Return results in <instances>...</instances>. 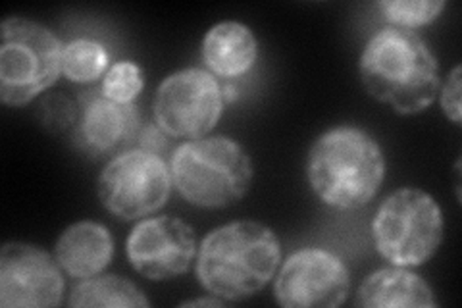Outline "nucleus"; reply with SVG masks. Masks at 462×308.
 <instances>
[{
	"mask_svg": "<svg viewBox=\"0 0 462 308\" xmlns=\"http://www.w3.org/2000/svg\"><path fill=\"white\" fill-rule=\"evenodd\" d=\"M202 62L214 78L234 81L247 76L258 61V41L249 25L226 20L212 25L200 42Z\"/></svg>",
	"mask_w": 462,
	"mask_h": 308,
	"instance_id": "obj_14",
	"label": "nucleus"
},
{
	"mask_svg": "<svg viewBox=\"0 0 462 308\" xmlns=\"http://www.w3.org/2000/svg\"><path fill=\"white\" fill-rule=\"evenodd\" d=\"M171 189L166 160L139 146L112 156L97 180L100 204L124 222L143 219L164 209Z\"/></svg>",
	"mask_w": 462,
	"mask_h": 308,
	"instance_id": "obj_7",
	"label": "nucleus"
},
{
	"mask_svg": "<svg viewBox=\"0 0 462 308\" xmlns=\"http://www.w3.org/2000/svg\"><path fill=\"white\" fill-rule=\"evenodd\" d=\"M282 266V243L270 226L236 219L208 231L197 251V280L226 303L263 291Z\"/></svg>",
	"mask_w": 462,
	"mask_h": 308,
	"instance_id": "obj_2",
	"label": "nucleus"
},
{
	"mask_svg": "<svg viewBox=\"0 0 462 308\" xmlns=\"http://www.w3.org/2000/svg\"><path fill=\"white\" fill-rule=\"evenodd\" d=\"M349 293V268L322 247L299 248L273 277V299L283 308H336L346 303Z\"/></svg>",
	"mask_w": 462,
	"mask_h": 308,
	"instance_id": "obj_9",
	"label": "nucleus"
},
{
	"mask_svg": "<svg viewBox=\"0 0 462 308\" xmlns=\"http://www.w3.org/2000/svg\"><path fill=\"white\" fill-rule=\"evenodd\" d=\"M462 68L457 64L447 81L439 87V105L441 112L449 122L460 126L462 122Z\"/></svg>",
	"mask_w": 462,
	"mask_h": 308,
	"instance_id": "obj_21",
	"label": "nucleus"
},
{
	"mask_svg": "<svg viewBox=\"0 0 462 308\" xmlns=\"http://www.w3.org/2000/svg\"><path fill=\"white\" fill-rule=\"evenodd\" d=\"M78 110L79 107L69 97L51 93L41 97L39 120L52 134H58V131H66L76 126Z\"/></svg>",
	"mask_w": 462,
	"mask_h": 308,
	"instance_id": "obj_20",
	"label": "nucleus"
},
{
	"mask_svg": "<svg viewBox=\"0 0 462 308\" xmlns=\"http://www.w3.org/2000/svg\"><path fill=\"white\" fill-rule=\"evenodd\" d=\"M54 258L74 280L103 274L114 258V238L106 226L81 219L68 226L54 245Z\"/></svg>",
	"mask_w": 462,
	"mask_h": 308,
	"instance_id": "obj_13",
	"label": "nucleus"
},
{
	"mask_svg": "<svg viewBox=\"0 0 462 308\" xmlns=\"http://www.w3.org/2000/svg\"><path fill=\"white\" fill-rule=\"evenodd\" d=\"M226 107L222 83L205 68H183L166 76L154 93V122L171 139L207 137Z\"/></svg>",
	"mask_w": 462,
	"mask_h": 308,
	"instance_id": "obj_8",
	"label": "nucleus"
},
{
	"mask_svg": "<svg viewBox=\"0 0 462 308\" xmlns=\"http://www.w3.org/2000/svg\"><path fill=\"white\" fill-rule=\"evenodd\" d=\"M445 6V0H382L378 3V10L389 25L411 29V32L436 22Z\"/></svg>",
	"mask_w": 462,
	"mask_h": 308,
	"instance_id": "obj_18",
	"label": "nucleus"
},
{
	"mask_svg": "<svg viewBox=\"0 0 462 308\" xmlns=\"http://www.w3.org/2000/svg\"><path fill=\"white\" fill-rule=\"evenodd\" d=\"M307 182L326 207L363 209L375 199L385 180V154L370 131L343 124L326 129L307 154Z\"/></svg>",
	"mask_w": 462,
	"mask_h": 308,
	"instance_id": "obj_3",
	"label": "nucleus"
},
{
	"mask_svg": "<svg viewBox=\"0 0 462 308\" xmlns=\"http://www.w3.org/2000/svg\"><path fill=\"white\" fill-rule=\"evenodd\" d=\"M66 282L54 255L25 241H8L0 251V306L54 308Z\"/></svg>",
	"mask_w": 462,
	"mask_h": 308,
	"instance_id": "obj_11",
	"label": "nucleus"
},
{
	"mask_svg": "<svg viewBox=\"0 0 462 308\" xmlns=\"http://www.w3.org/2000/svg\"><path fill=\"white\" fill-rule=\"evenodd\" d=\"M208 297H200V299H191V301H183L181 306H224L226 301L220 297H214L210 293H207Z\"/></svg>",
	"mask_w": 462,
	"mask_h": 308,
	"instance_id": "obj_22",
	"label": "nucleus"
},
{
	"mask_svg": "<svg viewBox=\"0 0 462 308\" xmlns=\"http://www.w3.org/2000/svg\"><path fill=\"white\" fill-rule=\"evenodd\" d=\"M173 189L197 209L218 210L239 202L254 180V164L245 146L226 135L181 143L171 154Z\"/></svg>",
	"mask_w": 462,
	"mask_h": 308,
	"instance_id": "obj_4",
	"label": "nucleus"
},
{
	"mask_svg": "<svg viewBox=\"0 0 462 308\" xmlns=\"http://www.w3.org/2000/svg\"><path fill=\"white\" fill-rule=\"evenodd\" d=\"M356 306L365 308H436V293L422 275L402 266H387L366 275L356 291Z\"/></svg>",
	"mask_w": 462,
	"mask_h": 308,
	"instance_id": "obj_15",
	"label": "nucleus"
},
{
	"mask_svg": "<svg viewBox=\"0 0 462 308\" xmlns=\"http://www.w3.org/2000/svg\"><path fill=\"white\" fill-rule=\"evenodd\" d=\"M68 304L74 308H149L151 301L134 282L116 274H98L71 289Z\"/></svg>",
	"mask_w": 462,
	"mask_h": 308,
	"instance_id": "obj_16",
	"label": "nucleus"
},
{
	"mask_svg": "<svg viewBox=\"0 0 462 308\" xmlns=\"http://www.w3.org/2000/svg\"><path fill=\"white\" fill-rule=\"evenodd\" d=\"M110 66V52L103 42L89 37H79L64 45L62 73L71 83H95L106 76Z\"/></svg>",
	"mask_w": 462,
	"mask_h": 308,
	"instance_id": "obj_17",
	"label": "nucleus"
},
{
	"mask_svg": "<svg viewBox=\"0 0 462 308\" xmlns=\"http://www.w3.org/2000/svg\"><path fill=\"white\" fill-rule=\"evenodd\" d=\"M132 268L151 282L185 274L197 258L195 229L178 216L143 218L125 241Z\"/></svg>",
	"mask_w": 462,
	"mask_h": 308,
	"instance_id": "obj_10",
	"label": "nucleus"
},
{
	"mask_svg": "<svg viewBox=\"0 0 462 308\" xmlns=\"http://www.w3.org/2000/svg\"><path fill=\"white\" fill-rule=\"evenodd\" d=\"M358 76L366 93L399 116L428 110L436 100L439 62L428 42L411 29L385 25L360 52Z\"/></svg>",
	"mask_w": 462,
	"mask_h": 308,
	"instance_id": "obj_1",
	"label": "nucleus"
},
{
	"mask_svg": "<svg viewBox=\"0 0 462 308\" xmlns=\"http://www.w3.org/2000/svg\"><path fill=\"white\" fill-rule=\"evenodd\" d=\"M144 89L143 68L134 61L114 62L100 83V93L114 102L132 105Z\"/></svg>",
	"mask_w": 462,
	"mask_h": 308,
	"instance_id": "obj_19",
	"label": "nucleus"
},
{
	"mask_svg": "<svg viewBox=\"0 0 462 308\" xmlns=\"http://www.w3.org/2000/svg\"><path fill=\"white\" fill-rule=\"evenodd\" d=\"M443 233L445 222L438 201L418 187L395 189L372 219L375 251L402 268L424 266L436 257Z\"/></svg>",
	"mask_w": 462,
	"mask_h": 308,
	"instance_id": "obj_5",
	"label": "nucleus"
},
{
	"mask_svg": "<svg viewBox=\"0 0 462 308\" xmlns=\"http://www.w3.org/2000/svg\"><path fill=\"white\" fill-rule=\"evenodd\" d=\"M0 32V100L22 108L60 78L64 47L52 29L23 16L6 18Z\"/></svg>",
	"mask_w": 462,
	"mask_h": 308,
	"instance_id": "obj_6",
	"label": "nucleus"
},
{
	"mask_svg": "<svg viewBox=\"0 0 462 308\" xmlns=\"http://www.w3.org/2000/svg\"><path fill=\"white\" fill-rule=\"evenodd\" d=\"M78 107L74 141L85 154L93 158L116 156L139 141L141 112L135 102L122 105L103 93H87Z\"/></svg>",
	"mask_w": 462,
	"mask_h": 308,
	"instance_id": "obj_12",
	"label": "nucleus"
}]
</instances>
